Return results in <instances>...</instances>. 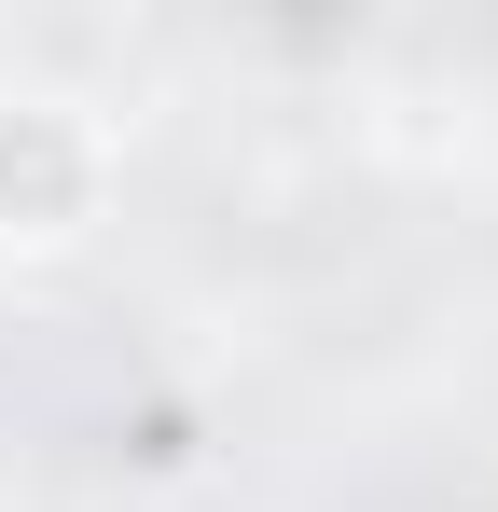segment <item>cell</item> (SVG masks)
Returning a JSON list of instances; mask_svg holds the SVG:
<instances>
[{
  "label": "cell",
  "mask_w": 498,
  "mask_h": 512,
  "mask_svg": "<svg viewBox=\"0 0 498 512\" xmlns=\"http://www.w3.org/2000/svg\"><path fill=\"white\" fill-rule=\"evenodd\" d=\"M111 208V125L56 84H0V250H70Z\"/></svg>",
  "instance_id": "1"
}]
</instances>
